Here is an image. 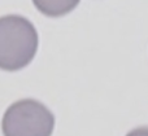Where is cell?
Segmentation results:
<instances>
[{
  "label": "cell",
  "instance_id": "3",
  "mask_svg": "<svg viewBox=\"0 0 148 136\" xmlns=\"http://www.w3.org/2000/svg\"><path fill=\"white\" fill-rule=\"evenodd\" d=\"M81 0H33L35 8L47 17H62L77 8Z\"/></svg>",
  "mask_w": 148,
  "mask_h": 136
},
{
  "label": "cell",
  "instance_id": "4",
  "mask_svg": "<svg viewBox=\"0 0 148 136\" xmlns=\"http://www.w3.org/2000/svg\"><path fill=\"white\" fill-rule=\"evenodd\" d=\"M126 136H148V127H136L130 132H127Z\"/></svg>",
  "mask_w": 148,
  "mask_h": 136
},
{
  "label": "cell",
  "instance_id": "1",
  "mask_svg": "<svg viewBox=\"0 0 148 136\" xmlns=\"http://www.w3.org/2000/svg\"><path fill=\"white\" fill-rule=\"evenodd\" d=\"M38 33L22 16L0 17V69L17 71L26 67L38 51Z\"/></svg>",
  "mask_w": 148,
  "mask_h": 136
},
{
  "label": "cell",
  "instance_id": "2",
  "mask_svg": "<svg viewBox=\"0 0 148 136\" xmlns=\"http://www.w3.org/2000/svg\"><path fill=\"white\" fill-rule=\"evenodd\" d=\"M53 129V113L34 99L13 103L5 110L1 121L4 136H51Z\"/></svg>",
  "mask_w": 148,
  "mask_h": 136
}]
</instances>
